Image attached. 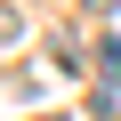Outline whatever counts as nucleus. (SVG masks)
<instances>
[{"instance_id": "f257e3e1", "label": "nucleus", "mask_w": 121, "mask_h": 121, "mask_svg": "<svg viewBox=\"0 0 121 121\" xmlns=\"http://www.w3.org/2000/svg\"><path fill=\"white\" fill-rule=\"evenodd\" d=\"M97 65H105V81L121 89V40H105V48H97Z\"/></svg>"}, {"instance_id": "f03ea898", "label": "nucleus", "mask_w": 121, "mask_h": 121, "mask_svg": "<svg viewBox=\"0 0 121 121\" xmlns=\"http://www.w3.org/2000/svg\"><path fill=\"white\" fill-rule=\"evenodd\" d=\"M16 32H24V24H16V8H0V40H16Z\"/></svg>"}, {"instance_id": "7ed1b4c3", "label": "nucleus", "mask_w": 121, "mask_h": 121, "mask_svg": "<svg viewBox=\"0 0 121 121\" xmlns=\"http://www.w3.org/2000/svg\"><path fill=\"white\" fill-rule=\"evenodd\" d=\"M81 8H97V16H113V8H121V0H81Z\"/></svg>"}]
</instances>
